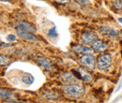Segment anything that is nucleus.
<instances>
[{
  "instance_id": "f257e3e1",
  "label": "nucleus",
  "mask_w": 122,
  "mask_h": 103,
  "mask_svg": "<svg viewBox=\"0 0 122 103\" xmlns=\"http://www.w3.org/2000/svg\"><path fill=\"white\" fill-rule=\"evenodd\" d=\"M62 89H63L64 93H66L69 97L74 98H81L84 95V92H85L84 88L81 85L76 84V83L69 84V85H64L62 87Z\"/></svg>"
},
{
  "instance_id": "f03ea898",
  "label": "nucleus",
  "mask_w": 122,
  "mask_h": 103,
  "mask_svg": "<svg viewBox=\"0 0 122 103\" xmlns=\"http://www.w3.org/2000/svg\"><path fill=\"white\" fill-rule=\"evenodd\" d=\"M112 64V56L108 54L100 55L97 59V67L100 69H105Z\"/></svg>"
},
{
  "instance_id": "7ed1b4c3",
  "label": "nucleus",
  "mask_w": 122,
  "mask_h": 103,
  "mask_svg": "<svg viewBox=\"0 0 122 103\" xmlns=\"http://www.w3.org/2000/svg\"><path fill=\"white\" fill-rule=\"evenodd\" d=\"M80 63L86 69H95V58L92 54H85L80 57Z\"/></svg>"
},
{
  "instance_id": "20e7f679",
  "label": "nucleus",
  "mask_w": 122,
  "mask_h": 103,
  "mask_svg": "<svg viewBox=\"0 0 122 103\" xmlns=\"http://www.w3.org/2000/svg\"><path fill=\"white\" fill-rule=\"evenodd\" d=\"M16 33L17 35L24 39H26V40H30V41H37L38 39L35 35H33L30 32H27V31H25V30H22L20 28H16Z\"/></svg>"
},
{
  "instance_id": "39448f33",
  "label": "nucleus",
  "mask_w": 122,
  "mask_h": 103,
  "mask_svg": "<svg viewBox=\"0 0 122 103\" xmlns=\"http://www.w3.org/2000/svg\"><path fill=\"white\" fill-rule=\"evenodd\" d=\"M81 40L85 44H90L97 40V36L92 32H84L81 35Z\"/></svg>"
},
{
  "instance_id": "423d86ee",
  "label": "nucleus",
  "mask_w": 122,
  "mask_h": 103,
  "mask_svg": "<svg viewBox=\"0 0 122 103\" xmlns=\"http://www.w3.org/2000/svg\"><path fill=\"white\" fill-rule=\"evenodd\" d=\"M16 27H17V28H20V29H22V30H25V31H27V32H30V33L36 32L35 27L32 26L30 24L27 23V22H23V21L17 22V23H16Z\"/></svg>"
},
{
  "instance_id": "0eeeda50",
  "label": "nucleus",
  "mask_w": 122,
  "mask_h": 103,
  "mask_svg": "<svg viewBox=\"0 0 122 103\" xmlns=\"http://www.w3.org/2000/svg\"><path fill=\"white\" fill-rule=\"evenodd\" d=\"M72 50L76 53H81V54H92L94 53L93 49L86 47V46H84V45H76V46L72 47Z\"/></svg>"
},
{
  "instance_id": "6e6552de",
  "label": "nucleus",
  "mask_w": 122,
  "mask_h": 103,
  "mask_svg": "<svg viewBox=\"0 0 122 103\" xmlns=\"http://www.w3.org/2000/svg\"><path fill=\"white\" fill-rule=\"evenodd\" d=\"M61 80L63 83H71L73 84L76 83V78L74 77V75L72 72H66L61 76Z\"/></svg>"
},
{
  "instance_id": "1a4fd4ad",
  "label": "nucleus",
  "mask_w": 122,
  "mask_h": 103,
  "mask_svg": "<svg viewBox=\"0 0 122 103\" xmlns=\"http://www.w3.org/2000/svg\"><path fill=\"white\" fill-rule=\"evenodd\" d=\"M101 32H102L103 35H105V36L111 38V39L116 38L117 35V30L113 29V28H111V27H108V26H102V27L101 28Z\"/></svg>"
},
{
  "instance_id": "9d476101",
  "label": "nucleus",
  "mask_w": 122,
  "mask_h": 103,
  "mask_svg": "<svg viewBox=\"0 0 122 103\" xmlns=\"http://www.w3.org/2000/svg\"><path fill=\"white\" fill-rule=\"evenodd\" d=\"M107 48V45L102 41V40H95L93 43H92V49L96 52H103L105 51Z\"/></svg>"
},
{
  "instance_id": "9b49d317",
  "label": "nucleus",
  "mask_w": 122,
  "mask_h": 103,
  "mask_svg": "<svg viewBox=\"0 0 122 103\" xmlns=\"http://www.w3.org/2000/svg\"><path fill=\"white\" fill-rule=\"evenodd\" d=\"M37 62H38V64H39L41 68L45 69L46 70L52 69V64H51V62L49 61V59L44 58V57H38V58H37Z\"/></svg>"
},
{
  "instance_id": "f8f14e48",
  "label": "nucleus",
  "mask_w": 122,
  "mask_h": 103,
  "mask_svg": "<svg viewBox=\"0 0 122 103\" xmlns=\"http://www.w3.org/2000/svg\"><path fill=\"white\" fill-rule=\"evenodd\" d=\"M0 96H1V98L9 99V100H10V99H14V98H15L14 96L11 94V92H10L9 90L4 89V88L1 89V91H0Z\"/></svg>"
},
{
  "instance_id": "ddd939ff",
  "label": "nucleus",
  "mask_w": 122,
  "mask_h": 103,
  "mask_svg": "<svg viewBox=\"0 0 122 103\" xmlns=\"http://www.w3.org/2000/svg\"><path fill=\"white\" fill-rule=\"evenodd\" d=\"M22 81L23 83H25V84H32L35 81L34 77L30 73H25L22 77Z\"/></svg>"
},
{
  "instance_id": "4468645a",
  "label": "nucleus",
  "mask_w": 122,
  "mask_h": 103,
  "mask_svg": "<svg viewBox=\"0 0 122 103\" xmlns=\"http://www.w3.org/2000/svg\"><path fill=\"white\" fill-rule=\"evenodd\" d=\"M43 98H46V99L55 100V99H57V98H58V95H57V93L50 92V93H46L45 95H43Z\"/></svg>"
},
{
  "instance_id": "2eb2a0df",
  "label": "nucleus",
  "mask_w": 122,
  "mask_h": 103,
  "mask_svg": "<svg viewBox=\"0 0 122 103\" xmlns=\"http://www.w3.org/2000/svg\"><path fill=\"white\" fill-rule=\"evenodd\" d=\"M79 71H80V73L82 75V78H83L85 81H86V82H90V81H91L92 77L88 72H86V71L84 70V69H80Z\"/></svg>"
},
{
  "instance_id": "dca6fc26",
  "label": "nucleus",
  "mask_w": 122,
  "mask_h": 103,
  "mask_svg": "<svg viewBox=\"0 0 122 103\" xmlns=\"http://www.w3.org/2000/svg\"><path fill=\"white\" fill-rule=\"evenodd\" d=\"M56 26H54L52 29L49 30V32H48V36L50 37V38H56L57 37V32H56Z\"/></svg>"
},
{
  "instance_id": "f3484780",
  "label": "nucleus",
  "mask_w": 122,
  "mask_h": 103,
  "mask_svg": "<svg viewBox=\"0 0 122 103\" xmlns=\"http://www.w3.org/2000/svg\"><path fill=\"white\" fill-rule=\"evenodd\" d=\"M113 7L117 10H121L122 9V0H116L113 3Z\"/></svg>"
},
{
  "instance_id": "a211bd4d",
  "label": "nucleus",
  "mask_w": 122,
  "mask_h": 103,
  "mask_svg": "<svg viewBox=\"0 0 122 103\" xmlns=\"http://www.w3.org/2000/svg\"><path fill=\"white\" fill-rule=\"evenodd\" d=\"M0 58H1V65H2V66H3V65H6V64L9 62V58H8L7 56L1 55V56H0Z\"/></svg>"
},
{
  "instance_id": "6ab92c4d",
  "label": "nucleus",
  "mask_w": 122,
  "mask_h": 103,
  "mask_svg": "<svg viewBox=\"0 0 122 103\" xmlns=\"http://www.w3.org/2000/svg\"><path fill=\"white\" fill-rule=\"evenodd\" d=\"M8 40H9V41H15L16 37L14 35H9V36H8Z\"/></svg>"
},
{
  "instance_id": "aec40b11",
  "label": "nucleus",
  "mask_w": 122,
  "mask_h": 103,
  "mask_svg": "<svg viewBox=\"0 0 122 103\" xmlns=\"http://www.w3.org/2000/svg\"><path fill=\"white\" fill-rule=\"evenodd\" d=\"M76 2L80 5H86L88 3V0H76Z\"/></svg>"
},
{
  "instance_id": "412c9836",
  "label": "nucleus",
  "mask_w": 122,
  "mask_h": 103,
  "mask_svg": "<svg viewBox=\"0 0 122 103\" xmlns=\"http://www.w3.org/2000/svg\"><path fill=\"white\" fill-rule=\"evenodd\" d=\"M56 2H58V3H68L70 2V0H55Z\"/></svg>"
},
{
  "instance_id": "4be33fe9",
  "label": "nucleus",
  "mask_w": 122,
  "mask_h": 103,
  "mask_svg": "<svg viewBox=\"0 0 122 103\" xmlns=\"http://www.w3.org/2000/svg\"><path fill=\"white\" fill-rule=\"evenodd\" d=\"M121 86H122V79H121V81H120V84H119V86L117 87V91H119V89L121 88Z\"/></svg>"
},
{
  "instance_id": "5701e85b",
  "label": "nucleus",
  "mask_w": 122,
  "mask_h": 103,
  "mask_svg": "<svg viewBox=\"0 0 122 103\" xmlns=\"http://www.w3.org/2000/svg\"><path fill=\"white\" fill-rule=\"evenodd\" d=\"M2 103H21V102H14V101H4Z\"/></svg>"
},
{
  "instance_id": "b1692460",
  "label": "nucleus",
  "mask_w": 122,
  "mask_h": 103,
  "mask_svg": "<svg viewBox=\"0 0 122 103\" xmlns=\"http://www.w3.org/2000/svg\"><path fill=\"white\" fill-rule=\"evenodd\" d=\"M118 22H119L120 24H122V18H118Z\"/></svg>"
},
{
  "instance_id": "393cba45",
  "label": "nucleus",
  "mask_w": 122,
  "mask_h": 103,
  "mask_svg": "<svg viewBox=\"0 0 122 103\" xmlns=\"http://www.w3.org/2000/svg\"><path fill=\"white\" fill-rule=\"evenodd\" d=\"M1 1H3V2H4V1H5V2H10V1H11V0H1Z\"/></svg>"
}]
</instances>
